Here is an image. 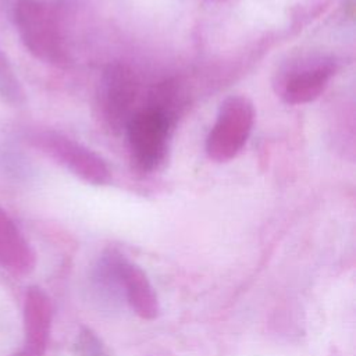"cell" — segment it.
Segmentation results:
<instances>
[{"label": "cell", "instance_id": "obj_4", "mask_svg": "<svg viewBox=\"0 0 356 356\" xmlns=\"http://www.w3.org/2000/svg\"><path fill=\"white\" fill-rule=\"evenodd\" d=\"M334 71L335 63L325 56L300 57L280 72L277 92L289 104L309 103L324 92Z\"/></svg>", "mask_w": 356, "mask_h": 356}, {"label": "cell", "instance_id": "obj_1", "mask_svg": "<svg viewBox=\"0 0 356 356\" xmlns=\"http://www.w3.org/2000/svg\"><path fill=\"white\" fill-rule=\"evenodd\" d=\"M14 22L25 47L43 63L64 65L68 53L53 8L42 0H17Z\"/></svg>", "mask_w": 356, "mask_h": 356}, {"label": "cell", "instance_id": "obj_2", "mask_svg": "<svg viewBox=\"0 0 356 356\" xmlns=\"http://www.w3.org/2000/svg\"><path fill=\"white\" fill-rule=\"evenodd\" d=\"M254 121V108L245 96L225 99L218 110L207 139L206 153L218 163L229 161L245 146Z\"/></svg>", "mask_w": 356, "mask_h": 356}, {"label": "cell", "instance_id": "obj_7", "mask_svg": "<svg viewBox=\"0 0 356 356\" xmlns=\"http://www.w3.org/2000/svg\"><path fill=\"white\" fill-rule=\"evenodd\" d=\"M138 93L134 72L125 65H113L106 71L103 88V107L113 125L128 122V114Z\"/></svg>", "mask_w": 356, "mask_h": 356}, {"label": "cell", "instance_id": "obj_6", "mask_svg": "<svg viewBox=\"0 0 356 356\" xmlns=\"http://www.w3.org/2000/svg\"><path fill=\"white\" fill-rule=\"evenodd\" d=\"M107 274L125 291L127 302L132 312L143 320H153L159 314L156 292L140 267L128 261L121 254L111 253L104 260Z\"/></svg>", "mask_w": 356, "mask_h": 356}, {"label": "cell", "instance_id": "obj_3", "mask_svg": "<svg viewBox=\"0 0 356 356\" xmlns=\"http://www.w3.org/2000/svg\"><path fill=\"white\" fill-rule=\"evenodd\" d=\"M170 118L150 107L134 114L127 122L128 145L136 168L150 172L164 161L167 154Z\"/></svg>", "mask_w": 356, "mask_h": 356}, {"label": "cell", "instance_id": "obj_8", "mask_svg": "<svg viewBox=\"0 0 356 356\" xmlns=\"http://www.w3.org/2000/svg\"><path fill=\"white\" fill-rule=\"evenodd\" d=\"M0 96L13 104H18L24 100L22 86L15 75V71L7 57L0 50Z\"/></svg>", "mask_w": 356, "mask_h": 356}, {"label": "cell", "instance_id": "obj_9", "mask_svg": "<svg viewBox=\"0 0 356 356\" xmlns=\"http://www.w3.org/2000/svg\"><path fill=\"white\" fill-rule=\"evenodd\" d=\"M74 348L76 356H110L99 335L88 327L81 328L76 335Z\"/></svg>", "mask_w": 356, "mask_h": 356}, {"label": "cell", "instance_id": "obj_5", "mask_svg": "<svg viewBox=\"0 0 356 356\" xmlns=\"http://www.w3.org/2000/svg\"><path fill=\"white\" fill-rule=\"evenodd\" d=\"M33 140L44 153L83 181L95 185L110 181V170L103 159L79 142L54 132H42Z\"/></svg>", "mask_w": 356, "mask_h": 356}]
</instances>
